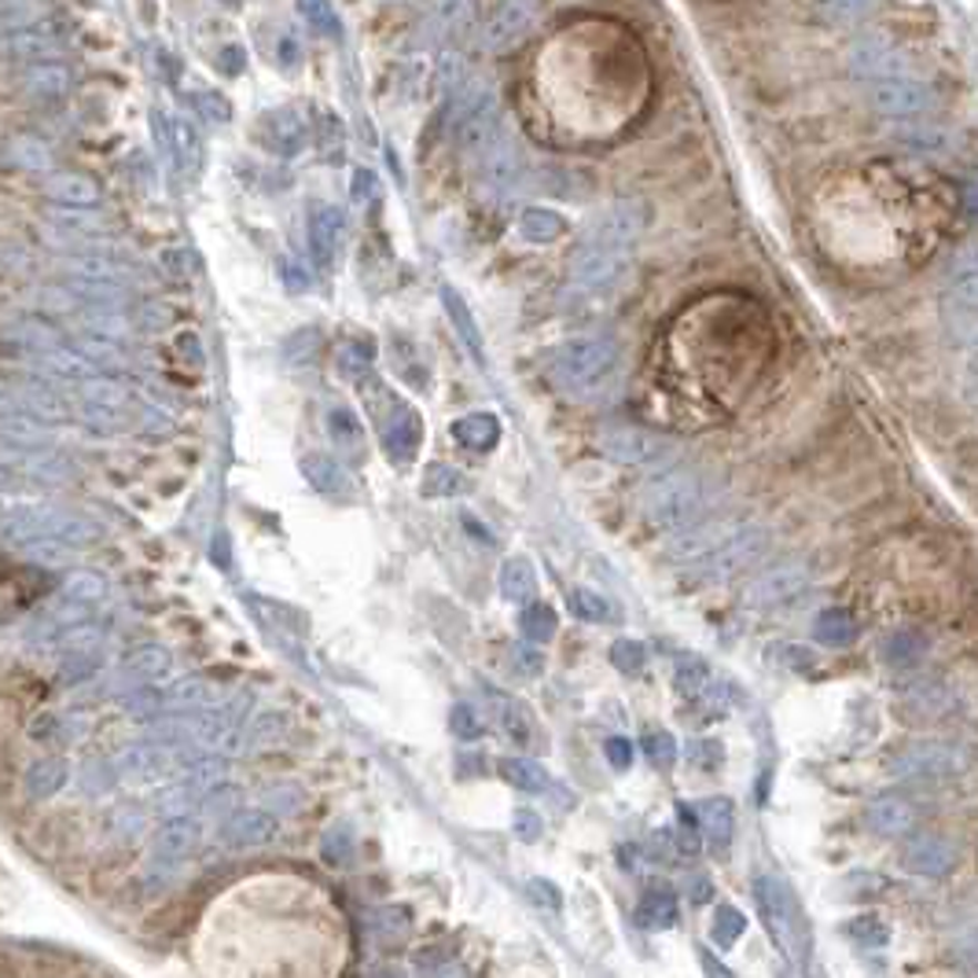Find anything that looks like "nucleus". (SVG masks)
<instances>
[{
  "mask_svg": "<svg viewBox=\"0 0 978 978\" xmlns=\"http://www.w3.org/2000/svg\"><path fill=\"white\" fill-rule=\"evenodd\" d=\"M805 589H810V570L802 563H780V567L765 570L762 578H754V585L747 589V600L754 607H784L795 604Z\"/></svg>",
  "mask_w": 978,
  "mask_h": 978,
  "instance_id": "nucleus-11",
  "label": "nucleus"
},
{
  "mask_svg": "<svg viewBox=\"0 0 978 978\" xmlns=\"http://www.w3.org/2000/svg\"><path fill=\"white\" fill-rule=\"evenodd\" d=\"M570 611L585 618V622H615L618 618L611 600H604V596H596V593H585V589L570 596Z\"/></svg>",
  "mask_w": 978,
  "mask_h": 978,
  "instance_id": "nucleus-39",
  "label": "nucleus"
},
{
  "mask_svg": "<svg viewBox=\"0 0 978 978\" xmlns=\"http://www.w3.org/2000/svg\"><path fill=\"white\" fill-rule=\"evenodd\" d=\"M813 632L824 648H850L857 640V618L843 611V607H827V611L816 615Z\"/></svg>",
  "mask_w": 978,
  "mask_h": 978,
  "instance_id": "nucleus-21",
  "label": "nucleus"
},
{
  "mask_svg": "<svg viewBox=\"0 0 978 978\" xmlns=\"http://www.w3.org/2000/svg\"><path fill=\"white\" fill-rule=\"evenodd\" d=\"M453 732L460 735V740H478V735H482L478 713L471 707H453Z\"/></svg>",
  "mask_w": 978,
  "mask_h": 978,
  "instance_id": "nucleus-45",
  "label": "nucleus"
},
{
  "mask_svg": "<svg viewBox=\"0 0 978 978\" xmlns=\"http://www.w3.org/2000/svg\"><path fill=\"white\" fill-rule=\"evenodd\" d=\"M4 394H8L4 405L30 412V416H38V420L63 423L66 416H71V405H66V398L55 394V387L52 383H41V379H22V383L8 379Z\"/></svg>",
  "mask_w": 978,
  "mask_h": 978,
  "instance_id": "nucleus-12",
  "label": "nucleus"
},
{
  "mask_svg": "<svg viewBox=\"0 0 978 978\" xmlns=\"http://www.w3.org/2000/svg\"><path fill=\"white\" fill-rule=\"evenodd\" d=\"M409 924H412L409 908H398V905L379 908V913H368V930H375V935L387 938V941L405 938L409 935Z\"/></svg>",
  "mask_w": 978,
  "mask_h": 978,
  "instance_id": "nucleus-33",
  "label": "nucleus"
},
{
  "mask_svg": "<svg viewBox=\"0 0 978 978\" xmlns=\"http://www.w3.org/2000/svg\"><path fill=\"white\" fill-rule=\"evenodd\" d=\"M276 835H280V821L269 810H239L222 824V843L233 850L269 846Z\"/></svg>",
  "mask_w": 978,
  "mask_h": 978,
  "instance_id": "nucleus-14",
  "label": "nucleus"
},
{
  "mask_svg": "<svg viewBox=\"0 0 978 978\" xmlns=\"http://www.w3.org/2000/svg\"><path fill=\"white\" fill-rule=\"evenodd\" d=\"M4 442H8V449H38L49 442V431L41 428L38 416L4 405Z\"/></svg>",
  "mask_w": 978,
  "mask_h": 978,
  "instance_id": "nucleus-24",
  "label": "nucleus"
},
{
  "mask_svg": "<svg viewBox=\"0 0 978 978\" xmlns=\"http://www.w3.org/2000/svg\"><path fill=\"white\" fill-rule=\"evenodd\" d=\"M512 96L526 130L552 144L615 141L651 107L655 60L626 19L578 11L526 44Z\"/></svg>",
  "mask_w": 978,
  "mask_h": 978,
  "instance_id": "nucleus-1",
  "label": "nucleus"
},
{
  "mask_svg": "<svg viewBox=\"0 0 978 978\" xmlns=\"http://www.w3.org/2000/svg\"><path fill=\"white\" fill-rule=\"evenodd\" d=\"M339 368H342V375L361 379L368 368H372V350H368L364 342H350V347L342 350V357H339Z\"/></svg>",
  "mask_w": 978,
  "mask_h": 978,
  "instance_id": "nucleus-43",
  "label": "nucleus"
},
{
  "mask_svg": "<svg viewBox=\"0 0 978 978\" xmlns=\"http://www.w3.org/2000/svg\"><path fill=\"white\" fill-rule=\"evenodd\" d=\"M464 490H467V478L449 464H434L428 471V478H423V493H428V497H456V493Z\"/></svg>",
  "mask_w": 978,
  "mask_h": 978,
  "instance_id": "nucleus-34",
  "label": "nucleus"
},
{
  "mask_svg": "<svg viewBox=\"0 0 978 978\" xmlns=\"http://www.w3.org/2000/svg\"><path fill=\"white\" fill-rule=\"evenodd\" d=\"M515 832H519V838H537L541 835V821L534 810H519L515 813Z\"/></svg>",
  "mask_w": 978,
  "mask_h": 978,
  "instance_id": "nucleus-49",
  "label": "nucleus"
},
{
  "mask_svg": "<svg viewBox=\"0 0 978 978\" xmlns=\"http://www.w3.org/2000/svg\"><path fill=\"white\" fill-rule=\"evenodd\" d=\"M4 537L16 548H85L103 537V526L85 512L52 508V504H19V508L4 512Z\"/></svg>",
  "mask_w": 978,
  "mask_h": 978,
  "instance_id": "nucleus-4",
  "label": "nucleus"
},
{
  "mask_svg": "<svg viewBox=\"0 0 978 978\" xmlns=\"http://www.w3.org/2000/svg\"><path fill=\"white\" fill-rule=\"evenodd\" d=\"M328 434H331V442L342 449V453H353V456L364 453V431H361V423H357V416L350 409H331L328 412Z\"/></svg>",
  "mask_w": 978,
  "mask_h": 978,
  "instance_id": "nucleus-29",
  "label": "nucleus"
},
{
  "mask_svg": "<svg viewBox=\"0 0 978 978\" xmlns=\"http://www.w3.org/2000/svg\"><path fill=\"white\" fill-rule=\"evenodd\" d=\"M743 930H747V916L740 913V908H732V905H721L718 913H713L710 935H713V941H718L721 949H732L735 941L743 938Z\"/></svg>",
  "mask_w": 978,
  "mask_h": 978,
  "instance_id": "nucleus-32",
  "label": "nucleus"
},
{
  "mask_svg": "<svg viewBox=\"0 0 978 978\" xmlns=\"http://www.w3.org/2000/svg\"><path fill=\"white\" fill-rule=\"evenodd\" d=\"M769 651L784 655V659H776V662L787 666V670H813V651L810 648H799V644H773Z\"/></svg>",
  "mask_w": 978,
  "mask_h": 978,
  "instance_id": "nucleus-44",
  "label": "nucleus"
},
{
  "mask_svg": "<svg viewBox=\"0 0 978 978\" xmlns=\"http://www.w3.org/2000/svg\"><path fill=\"white\" fill-rule=\"evenodd\" d=\"M445 309H449V317H453V325H456V331H460V339H464V347L475 353V361H482V336H478V325L475 320H471V313L464 309V302H460V298L453 295V291H445Z\"/></svg>",
  "mask_w": 978,
  "mask_h": 978,
  "instance_id": "nucleus-35",
  "label": "nucleus"
},
{
  "mask_svg": "<svg viewBox=\"0 0 978 978\" xmlns=\"http://www.w3.org/2000/svg\"><path fill=\"white\" fill-rule=\"evenodd\" d=\"M754 902L758 913L765 919L769 938L776 941L780 953L791 964H805L813 949V935H810V919H805L799 897L791 894L787 883H780L773 876H758L754 879Z\"/></svg>",
  "mask_w": 978,
  "mask_h": 978,
  "instance_id": "nucleus-5",
  "label": "nucleus"
},
{
  "mask_svg": "<svg viewBox=\"0 0 978 978\" xmlns=\"http://www.w3.org/2000/svg\"><path fill=\"white\" fill-rule=\"evenodd\" d=\"M501 593H504V600H512V604H534L537 574L531 567V559L515 556V559L504 563V567H501Z\"/></svg>",
  "mask_w": 978,
  "mask_h": 978,
  "instance_id": "nucleus-22",
  "label": "nucleus"
},
{
  "mask_svg": "<svg viewBox=\"0 0 978 978\" xmlns=\"http://www.w3.org/2000/svg\"><path fill=\"white\" fill-rule=\"evenodd\" d=\"M964 957L978 964V938H971V941H968V949H964Z\"/></svg>",
  "mask_w": 978,
  "mask_h": 978,
  "instance_id": "nucleus-52",
  "label": "nucleus"
},
{
  "mask_svg": "<svg viewBox=\"0 0 978 978\" xmlns=\"http://www.w3.org/2000/svg\"><path fill=\"white\" fill-rule=\"evenodd\" d=\"M302 475L313 490L320 493H347V471H342L336 460L325 453H309L302 456Z\"/></svg>",
  "mask_w": 978,
  "mask_h": 978,
  "instance_id": "nucleus-26",
  "label": "nucleus"
},
{
  "mask_svg": "<svg viewBox=\"0 0 978 978\" xmlns=\"http://www.w3.org/2000/svg\"><path fill=\"white\" fill-rule=\"evenodd\" d=\"M644 754L651 758L655 765H673V758H677V743H673V735L670 732H648L644 735Z\"/></svg>",
  "mask_w": 978,
  "mask_h": 978,
  "instance_id": "nucleus-42",
  "label": "nucleus"
},
{
  "mask_svg": "<svg viewBox=\"0 0 978 978\" xmlns=\"http://www.w3.org/2000/svg\"><path fill=\"white\" fill-rule=\"evenodd\" d=\"M908 710L924 713V718H941L949 710V692L941 684H919L908 692Z\"/></svg>",
  "mask_w": 978,
  "mask_h": 978,
  "instance_id": "nucleus-37",
  "label": "nucleus"
},
{
  "mask_svg": "<svg viewBox=\"0 0 978 978\" xmlns=\"http://www.w3.org/2000/svg\"><path fill=\"white\" fill-rule=\"evenodd\" d=\"M600 453L607 460H618V464H632V467H659L666 460H673L677 445L670 439L644 428H607L600 434Z\"/></svg>",
  "mask_w": 978,
  "mask_h": 978,
  "instance_id": "nucleus-7",
  "label": "nucleus"
},
{
  "mask_svg": "<svg viewBox=\"0 0 978 978\" xmlns=\"http://www.w3.org/2000/svg\"><path fill=\"white\" fill-rule=\"evenodd\" d=\"M622 347L615 339H574L556 350L548 375L574 401H596L622 383Z\"/></svg>",
  "mask_w": 978,
  "mask_h": 978,
  "instance_id": "nucleus-2",
  "label": "nucleus"
},
{
  "mask_svg": "<svg viewBox=\"0 0 978 978\" xmlns=\"http://www.w3.org/2000/svg\"><path fill=\"white\" fill-rule=\"evenodd\" d=\"M60 596H66V600H78V604H100L103 596H107V581L100 578V574L92 570H74L71 578L63 581Z\"/></svg>",
  "mask_w": 978,
  "mask_h": 978,
  "instance_id": "nucleus-31",
  "label": "nucleus"
},
{
  "mask_svg": "<svg viewBox=\"0 0 978 978\" xmlns=\"http://www.w3.org/2000/svg\"><path fill=\"white\" fill-rule=\"evenodd\" d=\"M692 762L696 765H718L721 762V747L718 743H692Z\"/></svg>",
  "mask_w": 978,
  "mask_h": 978,
  "instance_id": "nucleus-51",
  "label": "nucleus"
},
{
  "mask_svg": "<svg viewBox=\"0 0 978 978\" xmlns=\"http://www.w3.org/2000/svg\"><path fill=\"white\" fill-rule=\"evenodd\" d=\"M71 769H66L63 758H44V762L27 769V795L30 799H52L55 791L66 784Z\"/></svg>",
  "mask_w": 978,
  "mask_h": 978,
  "instance_id": "nucleus-25",
  "label": "nucleus"
},
{
  "mask_svg": "<svg viewBox=\"0 0 978 978\" xmlns=\"http://www.w3.org/2000/svg\"><path fill=\"white\" fill-rule=\"evenodd\" d=\"M526 891H531L534 902L545 905V908H559L563 905L559 887H556V883H548V879H531V883H526Z\"/></svg>",
  "mask_w": 978,
  "mask_h": 978,
  "instance_id": "nucleus-47",
  "label": "nucleus"
},
{
  "mask_svg": "<svg viewBox=\"0 0 978 978\" xmlns=\"http://www.w3.org/2000/svg\"><path fill=\"white\" fill-rule=\"evenodd\" d=\"M673 688H677V692H681V699H688V703L703 707V710H710V713H721L724 707L732 703L729 684L718 681V673H713L707 662H696V659H688V662L677 666Z\"/></svg>",
  "mask_w": 978,
  "mask_h": 978,
  "instance_id": "nucleus-10",
  "label": "nucleus"
},
{
  "mask_svg": "<svg viewBox=\"0 0 978 978\" xmlns=\"http://www.w3.org/2000/svg\"><path fill=\"white\" fill-rule=\"evenodd\" d=\"M611 662L622 673H640L644 666H648V648H644V644H637V640H615Z\"/></svg>",
  "mask_w": 978,
  "mask_h": 978,
  "instance_id": "nucleus-41",
  "label": "nucleus"
},
{
  "mask_svg": "<svg viewBox=\"0 0 978 978\" xmlns=\"http://www.w3.org/2000/svg\"><path fill=\"white\" fill-rule=\"evenodd\" d=\"M765 541H769V534L762 531V526L743 519L740 531L724 541L718 552H710L707 559H699L696 567H699V574H707V578H724V574H732V570L751 567V563L765 552Z\"/></svg>",
  "mask_w": 978,
  "mask_h": 978,
  "instance_id": "nucleus-8",
  "label": "nucleus"
},
{
  "mask_svg": "<svg viewBox=\"0 0 978 978\" xmlns=\"http://www.w3.org/2000/svg\"><path fill=\"white\" fill-rule=\"evenodd\" d=\"M968 765L971 758L964 747L946 740H919L891 758V776L905 780V784H949L968 773Z\"/></svg>",
  "mask_w": 978,
  "mask_h": 978,
  "instance_id": "nucleus-6",
  "label": "nucleus"
},
{
  "mask_svg": "<svg viewBox=\"0 0 978 978\" xmlns=\"http://www.w3.org/2000/svg\"><path fill=\"white\" fill-rule=\"evenodd\" d=\"M927 651V640L919 637L916 629H894L887 640H883V662L887 666H916L919 655Z\"/></svg>",
  "mask_w": 978,
  "mask_h": 978,
  "instance_id": "nucleus-28",
  "label": "nucleus"
},
{
  "mask_svg": "<svg viewBox=\"0 0 978 978\" xmlns=\"http://www.w3.org/2000/svg\"><path fill=\"white\" fill-rule=\"evenodd\" d=\"M846 938L854 941L857 949L876 953V949H887L891 946V927H887V919H883V916L865 913V916H854L846 924Z\"/></svg>",
  "mask_w": 978,
  "mask_h": 978,
  "instance_id": "nucleus-27",
  "label": "nucleus"
},
{
  "mask_svg": "<svg viewBox=\"0 0 978 978\" xmlns=\"http://www.w3.org/2000/svg\"><path fill=\"white\" fill-rule=\"evenodd\" d=\"M320 857H325L331 868H347L350 857H353V838H350V832H342V827L328 832L325 838H320Z\"/></svg>",
  "mask_w": 978,
  "mask_h": 978,
  "instance_id": "nucleus-40",
  "label": "nucleus"
},
{
  "mask_svg": "<svg viewBox=\"0 0 978 978\" xmlns=\"http://www.w3.org/2000/svg\"><path fill=\"white\" fill-rule=\"evenodd\" d=\"M174 673V651L158 648V644H144V648L130 651L125 659V677L136 684H158Z\"/></svg>",
  "mask_w": 978,
  "mask_h": 978,
  "instance_id": "nucleus-18",
  "label": "nucleus"
},
{
  "mask_svg": "<svg viewBox=\"0 0 978 978\" xmlns=\"http://www.w3.org/2000/svg\"><path fill=\"white\" fill-rule=\"evenodd\" d=\"M453 439L471 449V453H490L493 445L501 442V423L490 412H471V416L453 423Z\"/></svg>",
  "mask_w": 978,
  "mask_h": 978,
  "instance_id": "nucleus-20",
  "label": "nucleus"
},
{
  "mask_svg": "<svg viewBox=\"0 0 978 978\" xmlns=\"http://www.w3.org/2000/svg\"><path fill=\"white\" fill-rule=\"evenodd\" d=\"M195 843H199V824H195L192 816H169V821L158 827L152 850H155V857L181 861Z\"/></svg>",
  "mask_w": 978,
  "mask_h": 978,
  "instance_id": "nucleus-19",
  "label": "nucleus"
},
{
  "mask_svg": "<svg viewBox=\"0 0 978 978\" xmlns=\"http://www.w3.org/2000/svg\"><path fill=\"white\" fill-rule=\"evenodd\" d=\"M960 865V850L941 835H913L902 850V868L924 879H941Z\"/></svg>",
  "mask_w": 978,
  "mask_h": 978,
  "instance_id": "nucleus-9",
  "label": "nucleus"
},
{
  "mask_svg": "<svg viewBox=\"0 0 978 978\" xmlns=\"http://www.w3.org/2000/svg\"><path fill=\"white\" fill-rule=\"evenodd\" d=\"M953 298H957L964 309H978V276H968V280L953 291Z\"/></svg>",
  "mask_w": 978,
  "mask_h": 978,
  "instance_id": "nucleus-50",
  "label": "nucleus"
},
{
  "mask_svg": "<svg viewBox=\"0 0 978 978\" xmlns=\"http://www.w3.org/2000/svg\"><path fill=\"white\" fill-rule=\"evenodd\" d=\"M313 347H317V331H298V336L287 342V357H291V364H306L309 357H313Z\"/></svg>",
  "mask_w": 978,
  "mask_h": 978,
  "instance_id": "nucleus-46",
  "label": "nucleus"
},
{
  "mask_svg": "<svg viewBox=\"0 0 978 978\" xmlns=\"http://www.w3.org/2000/svg\"><path fill=\"white\" fill-rule=\"evenodd\" d=\"M688 816L699 827V835L707 838L713 850H724L735 835V810L729 799H703L696 805H688Z\"/></svg>",
  "mask_w": 978,
  "mask_h": 978,
  "instance_id": "nucleus-16",
  "label": "nucleus"
},
{
  "mask_svg": "<svg viewBox=\"0 0 978 978\" xmlns=\"http://www.w3.org/2000/svg\"><path fill=\"white\" fill-rule=\"evenodd\" d=\"M16 453H22V460L8 453V460H4L8 471L19 467L27 478L44 482V486H60V482H66L74 475V464L63 453H41V445L38 449H16Z\"/></svg>",
  "mask_w": 978,
  "mask_h": 978,
  "instance_id": "nucleus-17",
  "label": "nucleus"
},
{
  "mask_svg": "<svg viewBox=\"0 0 978 978\" xmlns=\"http://www.w3.org/2000/svg\"><path fill=\"white\" fill-rule=\"evenodd\" d=\"M490 699L501 707V729L508 732L512 740H519V743L531 740V713H526V710H523L519 703H515V699H508V696H493V692H490Z\"/></svg>",
  "mask_w": 978,
  "mask_h": 978,
  "instance_id": "nucleus-38",
  "label": "nucleus"
},
{
  "mask_svg": "<svg viewBox=\"0 0 978 978\" xmlns=\"http://www.w3.org/2000/svg\"><path fill=\"white\" fill-rule=\"evenodd\" d=\"M423 442V423H420V412L409 409V405H398L394 412H390L387 428H383V445L394 464H412V456H416V449Z\"/></svg>",
  "mask_w": 978,
  "mask_h": 978,
  "instance_id": "nucleus-15",
  "label": "nucleus"
},
{
  "mask_svg": "<svg viewBox=\"0 0 978 978\" xmlns=\"http://www.w3.org/2000/svg\"><path fill=\"white\" fill-rule=\"evenodd\" d=\"M523 637L534 644H545L556 637V611L545 604H526L523 611Z\"/></svg>",
  "mask_w": 978,
  "mask_h": 978,
  "instance_id": "nucleus-36",
  "label": "nucleus"
},
{
  "mask_svg": "<svg viewBox=\"0 0 978 978\" xmlns=\"http://www.w3.org/2000/svg\"><path fill=\"white\" fill-rule=\"evenodd\" d=\"M718 501V486L703 475L699 467H670L659 478L648 482L644 490V519L655 531H673L681 534L688 526H696Z\"/></svg>",
  "mask_w": 978,
  "mask_h": 978,
  "instance_id": "nucleus-3",
  "label": "nucleus"
},
{
  "mask_svg": "<svg viewBox=\"0 0 978 978\" xmlns=\"http://www.w3.org/2000/svg\"><path fill=\"white\" fill-rule=\"evenodd\" d=\"M681 919V905L670 891H651L644 894V902L637 905V924L648 930H670Z\"/></svg>",
  "mask_w": 978,
  "mask_h": 978,
  "instance_id": "nucleus-23",
  "label": "nucleus"
},
{
  "mask_svg": "<svg viewBox=\"0 0 978 978\" xmlns=\"http://www.w3.org/2000/svg\"><path fill=\"white\" fill-rule=\"evenodd\" d=\"M607 762H611L618 773H626V769L632 765V747H629V740H622V735L607 740Z\"/></svg>",
  "mask_w": 978,
  "mask_h": 978,
  "instance_id": "nucleus-48",
  "label": "nucleus"
},
{
  "mask_svg": "<svg viewBox=\"0 0 978 978\" xmlns=\"http://www.w3.org/2000/svg\"><path fill=\"white\" fill-rule=\"evenodd\" d=\"M501 773H504V780H508L512 787L531 791V795H537V791H548V773L537 762H531V758H504Z\"/></svg>",
  "mask_w": 978,
  "mask_h": 978,
  "instance_id": "nucleus-30",
  "label": "nucleus"
},
{
  "mask_svg": "<svg viewBox=\"0 0 978 978\" xmlns=\"http://www.w3.org/2000/svg\"><path fill=\"white\" fill-rule=\"evenodd\" d=\"M916 824H919V805L908 795H879V799H872L865 810V827L883 838L916 832Z\"/></svg>",
  "mask_w": 978,
  "mask_h": 978,
  "instance_id": "nucleus-13",
  "label": "nucleus"
}]
</instances>
